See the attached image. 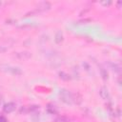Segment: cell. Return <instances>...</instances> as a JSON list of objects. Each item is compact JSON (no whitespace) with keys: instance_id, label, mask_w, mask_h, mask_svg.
Wrapping results in <instances>:
<instances>
[{"instance_id":"12","label":"cell","mask_w":122,"mask_h":122,"mask_svg":"<svg viewBox=\"0 0 122 122\" xmlns=\"http://www.w3.org/2000/svg\"><path fill=\"white\" fill-rule=\"evenodd\" d=\"M111 3H112L111 1H108V2H102V4H103V5H110Z\"/></svg>"},{"instance_id":"4","label":"cell","mask_w":122,"mask_h":122,"mask_svg":"<svg viewBox=\"0 0 122 122\" xmlns=\"http://www.w3.org/2000/svg\"><path fill=\"white\" fill-rule=\"evenodd\" d=\"M99 94L100 96L104 99V100H109L110 99V93H109V91L106 87H101L100 90H99Z\"/></svg>"},{"instance_id":"3","label":"cell","mask_w":122,"mask_h":122,"mask_svg":"<svg viewBox=\"0 0 122 122\" xmlns=\"http://www.w3.org/2000/svg\"><path fill=\"white\" fill-rule=\"evenodd\" d=\"M15 108H16L15 103H13V102H8V103H6L4 105L3 111L5 112H7V113H10V112H12L15 110Z\"/></svg>"},{"instance_id":"9","label":"cell","mask_w":122,"mask_h":122,"mask_svg":"<svg viewBox=\"0 0 122 122\" xmlns=\"http://www.w3.org/2000/svg\"><path fill=\"white\" fill-rule=\"evenodd\" d=\"M100 71H101V75H102V77H103V79H107L108 78V72H107V70H105L103 67H101L100 68Z\"/></svg>"},{"instance_id":"7","label":"cell","mask_w":122,"mask_h":122,"mask_svg":"<svg viewBox=\"0 0 122 122\" xmlns=\"http://www.w3.org/2000/svg\"><path fill=\"white\" fill-rule=\"evenodd\" d=\"M16 55H17V57H19V58H21V59H28V58H30V57L31 56V54H30V52H28V51L17 52Z\"/></svg>"},{"instance_id":"5","label":"cell","mask_w":122,"mask_h":122,"mask_svg":"<svg viewBox=\"0 0 122 122\" xmlns=\"http://www.w3.org/2000/svg\"><path fill=\"white\" fill-rule=\"evenodd\" d=\"M51 8V4L49 2H42L40 4H38L37 6V9L35 11H42V10H49Z\"/></svg>"},{"instance_id":"6","label":"cell","mask_w":122,"mask_h":122,"mask_svg":"<svg viewBox=\"0 0 122 122\" xmlns=\"http://www.w3.org/2000/svg\"><path fill=\"white\" fill-rule=\"evenodd\" d=\"M109 66L111 67V69L112 71H114L115 72H120L121 71V67L119 64L117 63H112V62H109Z\"/></svg>"},{"instance_id":"2","label":"cell","mask_w":122,"mask_h":122,"mask_svg":"<svg viewBox=\"0 0 122 122\" xmlns=\"http://www.w3.org/2000/svg\"><path fill=\"white\" fill-rule=\"evenodd\" d=\"M59 96H60L61 100H62L64 103H66V104H71V103H72V94H71L69 91H67V90H65V89L60 90V92H59Z\"/></svg>"},{"instance_id":"8","label":"cell","mask_w":122,"mask_h":122,"mask_svg":"<svg viewBox=\"0 0 122 122\" xmlns=\"http://www.w3.org/2000/svg\"><path fill=\"white\" fill-rule=\"evenodd\" d=\"M54 40H55V42H56V43H60V42L63 40V33H62V31H61V30H58V31L56 32Z\"/></svg>"},{"instance_id":"1","label":"cell","mask_w":122,"mask_h":122,"mask_svg":"<svg viewBox=\"0 0 122 122\" xmlns=\"http://www.w3.org/2000/svg\"><path fill=\"white\" fill-rule=\"evenodd\" d=\"M0 70L5 71V72L13 74V75H20V74H22V71H21L20 68L14 67V66H11V65L0 64Z\"/></svg>"},{"instance_id":"11","label":"cell","mask_w":122,"mask_h":122,"mask_svg":"<svg viewBox=\"0 0 122 122\" xmlns=\"http://www.w3.org/2000/svg\"><path fill=\"white\" fill-rule=\"evenodd\" d=\"M0 122H8V121H7V119H6V117H5V116L0 115Z\"/></svg>"},{"instance_id":"13","label":"cell","mask_w":122,"mask_h":122,"mask_svg":"<svg viewBox=\"0 0 122 122\" xmlns=\"http://www.w3.org/2000/svg\"><path fill=\"white\" fill-rule=\"evenodd\" d=\"M1 4H2V3H1V1H0V7H1Z\"/></svg>"},{"instance_id":"10","label":"cell","mask_w":122,"mask_h":122,"mask_svg":"<svg viewBox=\"0 0 122 122\" xmlns=\"http://www.w3.org/2000/svg\"><path fill=\"white\" fill-rule=\"evenodd\" d=\"M59 75H60V78H62L63 80H69V79H71L70 75H69V74H67V73H66V72H64V71L59 72Z\"/></svg>"}]
</instances>
